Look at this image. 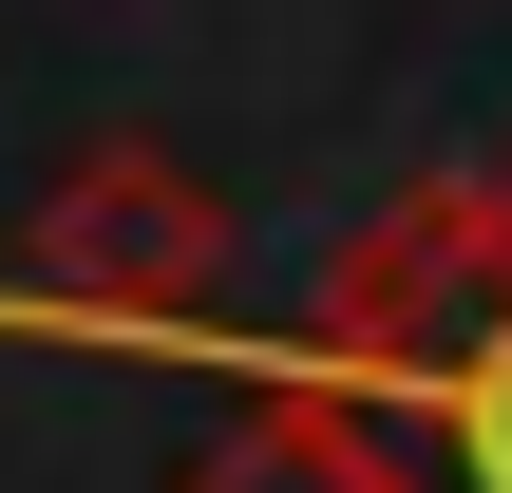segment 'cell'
Here are the masks:
<instances>
[{
  "label": "cell",
  "mask_w": 512,
  "mask_h": 493,
  "mask_svg": "<svg viewBox=\"0 0 512 493\" xmlns=\"http://www.w3.org/2000/svg\"><path fill=\"white\" fill-rule=\"evenodd\" d=\"M190 493H418L399 437H361L342 399H266L228 456H190Z\"/></svg>",
  "instance_id": "obj_3"
},
{
  "label": "cell",
  "mask_w": 512,
  "mask_h": 493,
  "mask_svg": "<svg viewBox=\"0 0 512 493\" xmlns=\"http://www.w3.org/2000/svg\"><path fill=\"white\" fill-rule=\"evenodd\" d=\"M494 228H512V152H494ZM399 456H418V493H512V247H494L475 342H456V361H437V399L399 418Z\"/></svg>",
  "instance_id": "obj_2"
},
{
  "label": "cell",
  "mask_w": 512,
  "mask_h": 493,
  "mask_svg": "<svg viewBox=\"0 0 512 493\" xmlns=\"http://www.w3.org/2000/svg\"><path fill=\"white\" fill-rule=\"evenodd\" d=\"M209 285H228V209H209L171 152H76V171L38 190V266H19V323H38V342L190 361V342H209Z\"/></svg>",
  "instance_id": "obj_1"
}]
</instances>
